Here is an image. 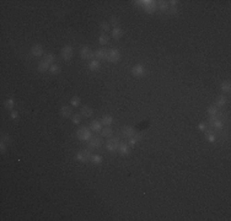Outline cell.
<instances>
[{
	"label": "cell",
	"instance_id": "5b68a950",
	"mask_svg": "<svg viewBox=\"0 0 231 221\" xmlns=\"http://www.w3.org/2000/svg\"><path fill=\"white\" fill-rule=\"evenodd\" d=\"M80 57L81 59H84V60H92L93 57H95V52L91 51L88 47H82L80 49Z\"/></svg>",
	"mask_w": 231,
	"mask_h": 221
},
{
	"label": "cell",
	"instance_id": "484cf974",
	"mask_svg": "<svg viewBox=\"0 0 231 221\" xmlns=\"http://www.w3.org/2000/svg\"><path fill=\"white\" fill-rule=\"evenodd\" d=\"M206 113H208L210 117H214V116L218 114V108L214 107V106H209L208 109H206Z\"/></svg>",
	"mask_w": 231,
	"mask_h": 221
},
{
	"label": "cell",
	"instance_id": "4dcf8cb0",
	"mask_svg": "<svg viewBox=\"0 0 231 221\" xmlns=\"http://www.w3.org/2000/svg\"><path fill=\"white\" fill-rule=\"evenodd\" d=\"M108 41H110V38H108V36L105 34V33L101 34V36L98 37V43H100V44H107Z\"/></svg>",
	"mask_w": 231,
	"mask_h": 221
},
{
	"label": "cell",
	"instance_id": "8fae6325",
	"mask_svg": "<svg viewBox=\"0 0 231 221\" xmlns=\"http://www.w3.org/2000/svg\"><path fill=\"white\" fill-rule=\"evenodd\" d=\"M107 52H108V51H107L106 48H100V49H97V51L95 52L96 59H97V60H103V59H106Z\"/></svg>",
	"mask_w": 231,
	"mask_h": 221
},
{
	"label": "cell",
	"instance_id": "e0dca14e",
	"mask_svg": "<svg viewBox=\"0 0 231 221\" xmlns=\"http://www.w3.org/2000/svg\"><path fill=\"white\" fill-rule=\"evenodd\" d=\"M101 144V140L100 138H96V136H91V139L88 140V145H90V147H92V149H95V147H98Z\"/></svg>",
	"mask_w": 231,
	"mask_h": 221
},
{
	"label": "cell",
	"instance_id": "74e56055",
	"mask_svg": "<svg viewBox=\"0 0 231 221\" xmlns=\"http://www.w3.org/2000/svg\"><path fill=\"white\" fill-rule=\"evenodd\" d=\"M111 23L113 25L114 27H117V23H118V18L117 17H114V16H112L111 17Z\"/></svg>",
	"mask_w": 231,
	"mask_h": 221
},
{
	"label": "cell",
	"instance_id": "277c9868",
	"mask_svg": "<svg viewBox=\"0 0 231 221\" xmlns=\"http://www.w3.org/2000/svg\"><path fill=\"white\" fill-rule=\"evenodd\" d=\"M60 55H62V58L64 59V60H66V62L70 60V59L73 58V55H74V48L71 46L63 47L62 51H60Z\"/></svg>",
	"mask_w": 231,
	"mask_h": 221
},
{
	"label": "cell",
	"instance_id": "44dd1931",
	"mask_svg": "<svg viewBox=\"0 0 231 221\" xmlns=\"http://www.w3.org/2000/svg\"><path fill=\"white\" fill-rule=\"evenodd\" d=\"M101 124H102L101 122L93 120V122H91V124H90V129L92 131H101Z\"/></svg>",
	"mask_w": 231,
	"mask_h": 221
},
{
	"label": "cell",
	"instance_id": "8d00e7d4",
	"mask_svg": "<svg viewBox=\"0 0 231 221\" xmlns=\"http://www.w3.org/2000/svg\"><path fill=\"white\" fill-rule=\"evenodd\" d=\"M5 150H6V146H5V141H1V142H0V152H1V154H4Z\"/></svg>",
	"mask_w": 231,
	"mask_h": 221
},
{
	"label": "cell",
	"instance_id": "30bf717a",
	"mask_svg": "<svg viewBox=\"0 0 231 221\" xmlns=\"http://www.w3.org/2000/svg\"><path fill=\"white\" fill-rule=\"evenodd\" d=\"M80 114H81L82 117H85V118H91V117L93 116V111H92L91 107H88V106H82V107H81V111H80Z\"/></svg>",
	"mask_w": 231,
	"mask_h": 221
},
{
	"label": "cell",
	"instance_id": "3957f363",
	"mask_svg": "<svg viewBox=\"0 0 231 221\" xmlns=\"http://www.w3.org/2000/svg\"><path fill=\"white\" fill-rule=\"evenodd\" d=\"M121 58V53L118 49H110V51L107 52V57H106V60L110 62V63H117L118 60H119Z\"/></svg>",
	"mask_w": 231,
	"mask_h": 221
},
{
	"label": "cell",
	"instance_id": "7402d4cb",
	"mask_svg": "<svg viewBox=\"0 0 231 221\" xmlns=\"http://www.w3.org/2000/svg\"><path fill=\"white\" fill-rule=\"evenodd\" d=\"M101 134L106 138H111L113 135V130L110 127H105V129H101Z\"/></svg>",
	"mask_w": 231,
	"mask_h": 221
},
{
	"label": "cell",
	"instance_id": "7a4b0ae2",
	"mask_svg": "<svg viewBox=\"0 0 231 221\" xmlns=\"http://www.w3.org/2000/svg\"><path fill=\"white\" fill-rule=\"evenodd\" d=\"M76 138L80 140H84V141H86V140L88 141L91 139V131L88 130L86 127H81L80 129L76 131Z\"/></svg>",
	"mask_w": 231,
	"mask_h": 221
},
{
	"label": "cell",
	"instance_id": "6da1fadb",
	"mask_svg": "<svg viewBox=\"0 0 231 221\" xmlns=\"http://www.w3.org/2000/svg\"><path fill=\"white\" fill-rule=\"evenodd\" d=\"M136 6H140L144 9V11L147 14H152L155 12V10L157 9V5L155 1H151V0H139V1L134 3Z\"/></svg>",
	"mask_w": 231,
	"mask_h": 221
},
{
	"label": "cell",
	"instance_id": "f35d334b",
	"mask_svg": "<svg viewBox=\"0 0 231 221\" xmlns=\"http://www.w3.org/2000/svg\"><path fill=\"white\" fill-rule=\"evenodd\" d=\"M10 117L14 118V119H16V118L19 117V113H17L16 111H12V112H11V114H10Z\"/></svg>",
	"mask_w": 231,
	"mask_h": 221
},
{
	"label": "cell",
	"instance_id": "d6a6232c",
	"mask_svg": "<svg viewBox=\"0 0 231 221\" xmlns=\"http://www.w3.org/2000/svg\"><path fill=\"white\" fill-rule=\"evenodd\" d=\"M71 120H73L74 124H79V123L81 122V114H74Z\"/></svg>",
	"mask_w": 231,
	"mask_h": 221
},
{
	"label": "cell",
	"instance_id": "d6986e66",
	"mask_svg": "<svg viewBox=\"0 0 231 221\" xmlns=\"http://www.w3.org/2000/svg\"><path fill=\"white\" fill-rule=\"evenodd\" d=\"M226 101H228V100H226V97L224 95L218 96V97H216V101H215L216 107H224L226 105Z\"/></svg>",
	"mask_w": 231,
	"mask_h": 221
},
{
	"label": "cell",
	"instance_id": "603a6c76",
	"mask_svg": "<svg viewBox=\"0 0 231 221\" xmlns=\"http://www.w3.org/2000/svg\"><path fill=\"white\" fill-rule=\"evenodd\" d=\"M90 161L92 162V164H95V165H101L102 164V156H100V155H92Z\"/></svg>",
	"mask_w": 231,
	"mask_h": 221
},
{
	"label": "cell",
	"instance_id": "5bb4252c",
	"mask_svg": "<svg viewBox=\"0 0 231 221\" xmlns=\"http://www.w3.org/2000/svg\"><path fill=\"white\" fill-rule=\"evenodd\" d=\"M100 60H96V59H92V60L88 62V69L91 71H97L100 69Z\"/></svg>",
	"mask_w": 231,
	"mask_h": 221
},
{
	"label": "cell",
	"instance_id": "ffe728a7",
	"mask_svg": "<svg viewBox=\"0 0 231 221\" xmlns=\"http://www.w3.org/2000/svg\"><path fill=\"white\" fill-rule=\"evenodd\" d=\"M101 120H102L101 123H102V124L105 125V127H110L112 123H113V117H112V116H103Z\"/></svg>",
	"mask_w": 231,
	"mask_h": 221
},
{
	"label": "cell",
	"instance_id": "1f68e13d",
	"mask_svg": "<svg viewBox=\"0 0 231 221\" xmlns=\"http://www.w3.org/2000/svg\"><path fill=\"white\" fill-rule=\"evenodd\" d=\"M54 60H56V55H54L53 53H49V54H47V55L44 57V62H47L48 64H52Z\"/></svg>",
	"mask_w": 231,
	"mask_h": 221
},
{
	"label": "cell",
	"instance_id": "8992f818",
	"mask_svg": "<svg viewBox=\"0 0 231 221\" xmlns=\"http://www.w3.org/2000/svg\"><path fill=\"white\" fill-rule=\"evenodd\" d=\"M91 156L92 155L90 154V151H88V150H81V151H79L76 154V160L79 162H87V161H90Z\"/></svg>",
	"mask_w": 231,
	"mask_h": 221
},
{
	"label": "cell",
	"instance_id": "ba28073f",
	"mask_svg": "<svg viewBox=\"0 0 231 221\" xmlns=\"http://www.w3.org/2000/svg\"><path fill=\"white\" fill-rule=\"evenodd\" d=\"M145 68L141 65V64H136V65H134L133 66V69H132V73H133V75H135V76H143V75H145Z\"/></svg>",
	"mask_w": 231,
	"mask_h": 221
},
{
	"label": "cell",
	"instance_id": "f1b7e54d",
	"mask_svg": "<svg viewBox=\"0 0 231 221\" xmlns=\"http://www.w3.org/2000/svg\"><path fill=\"white\" fill-rule=\"evenodd\" d=\"M100 28L102 32H108L110 31V23H108L107 21H101L100 22Z\"/></svg>",
	"mask_w": 231,
	"mask_h": 221
},
{
	"label": "cell",
	"instance_id": "4316f807",
	"mask_svg": "<svg viewBox=\"0 0 231 221\" xmlns=\"http://www.w3.org/2000/svg\"><path fill=\"white\" fill-rule=\"evenodd\" d=\"M48 71L51 73V74H53V75H56V74H58L59 71H60V66L57 65V64H52Z\"/></svg>",
	"mask_w": 231,
	"mask_h": 221
},
{
	"label": "cell",
	"instance_id": "9c48e42d",
	"mask_svg": "<svg viewBox=\"0 0 231 221\" xmlns=\"http://www.w3.org/2000/svg\"><path fill=\"white\" fill-rule=\"evenodd\" d=\"M31 54L33 57H41L43 54V47L41 44H33L31 48Z\"/></svg>",
	"mask_w": 231,
	"mask_h": 221
},
{
	"label": "cell",
	"instance_id": "7c38bea8",
	"mask_svg": "<svg viewBox=\"0 0 231 221\" xmlns=\"http://www.w3.org/2000/svg\"><path fill=\"white\" fill-rule=\"evenodd\" d=\"M123 134H124V136L125 138H133L135 135V130H134V128L133 127H129V125H127V127H124L123 128Z\"/></svg>",
	"mask_w": 231,
	"mask_h": 221
},
{
	"label": "cell",
	"instance_id": "d590c367",
	"mask_svg": "<svg viewBox=\"0 0 231 221\" xmlns=\"http://www.w3.org/2000/svg\"><path fill=\"white\" fill-rule=\"evenodd\" d=\"M136 142H138V140L135 139L134 136H133V138H130V140H129V142H128V145H129V146H134Z\"/></svg>",
	"mask_w": 231,
	"mask_h": 221
},
{
	"label": "cell",
	"instance_id": "cb8c5ba5",
	"mask_svg": "<svg viewBox=\"0 0 231 221\" xmlns=\"http://www.w3.org/2000/svg\"><path fill=\"white\" fill-rule=\"evenodd\" d=\"M221 90H223L224 92H230V90H231V85H230V81H223V83H221Z\"/></svg>",
	"mask_w": 231,
	"mask_h": 221
},
{
	"label": "cell",
	"instance_id": "60d3db41",
	"mask_svg": "<svg viewBox=\"0 0 231 221\" xmlns=\"http://www.w3.org/2000/svg\"><path fill=\"white\" fill-rule=\"evenodd\" d=\"M9 139H10L9 135H3L1 136V141H9Z\"/></svg>",
	"mask_w": 231,
	"mask_h": 221
},
{
	"label": "cell",
	"instance_id": "83f0119b",
	"mask_svg": "<svg viewBox=\"0 0 231 221\" xmlns=\"http://www.w3.org/2000/svg\"><path fill=\"white\" fill-rule=\"evenodd\" d=\"M169 8H170V4L167 1H159V9L161 11H169Z\"/></svg>",
	"mask_w": 231,
	"mask_h": 221
},
{
	"label": "cell",
	"instance_id": "d4e9b609",
	"mask_svg": "<svg viewBox=\"0 0 231 221\" xmlns=\"http://www.w3.org/2000/svg\"><path fill=\"white\" fill-rule=\"evenodd\" d=\"M14 106H15V102H14L12 98H8V100L5 101V108H6L8 111H11L14 108Z\"/></svg>",
	"mask_w": 231,
	"mask_h": 221
},
{
	"label": "cell",
	"instance_id": "9a60e30c",
	"mask_svg": "<svg viewBox=\"0 0 231 221\" xmlns=\"http://www.w3.org/2000/svg\"><path fill=\"white\" fill-rule=\"evenodd\" d=\"M59 113H60V116L64 117V118H69L71 116V108L69 106H63L60 108V111H59Z\"/></svg>",
	"mask_w": 231,
	"mask_h": 221
},
{
	"label": "cell",
	"instance_id": "f546056e",
	"mask_svg": "<svg viewBox=\"0 0 231 221\" xmlns=\"http://www.w3.org/2000/svg\"><path fill=\"white\" fill-rule=\"evenodd\" d=\"M70 105L74 106V107L80 106V97H79V96H73L71 100H70Z\"/></svg>",
	"mask_w": 231,
	"mask_h": 221
},
{
	"label": "cell",
	"instance_id": "ac0fdd59",
	"mask_svg": "<svg viewBox=\"0 0 231 221\" xmlns=\"http://www.w3.org/2000/svg\"><path fill=\"white\" fill-rule=\"evenodd\" d=\"M49 64L47 63V62H39L38 63V65H37V69H38V71H41V73H43V71H47V70H49Z\"/></svg>",
	"mask_w": 231,
	"mask_h": 221
},
{
	"label": "cell",
	"instance_id": "ab89813d",
	"mask_svg": "<svg viewBox=\"0 0 231 221\" xmlns=\"http://www.w3.org/2000/svg\"><path fill=\"white\" fill-rule=\"evenodd\" d=\"M198 128H199L200 130H203V131H204V130L206 129V124H205V123H200V124L198 125Z\"/></svg>",
	"mask_w": 231,
	"mask_h": 221
},
{
	"label": "cell",
	"instance_id": "b9f144b4",
	"mask_svg": "<svg viewBox=\"0 0 231 221\" xmlns=\"http://www.w3.org/2000/svg\"><path fill=\"white\" fill-rule=\"evenodd\" d=\"M141 138H143V134H141V133H138V134H135V139H136V140H140Z\"/></svg>",
	"mask_w": 231,
	"mask_h": 221
},
{
	"label": "cell",
	"instance_id": "52a82bcc",
	"mask_svg": "<svg viewBox=\"0 0 231 221\" xmlns=\"http://www.w3.org/2000/svg\"><path fill=\"white\" fill-rule=\"evenodd\" d=\"M118 147H119V140L118 139H111L108 140L107 142V150L111 151V152H114L118 150Z\"/></svg>",
	"mask_w": 231,
	"mask_h": 221
},
{
	"label": "cell",
	"instance_id": "e575fe53",
	"mask_svg": "<svg viewBox=\"0 0 231 221\" xmlns=\"http://www.w3.org/2000/svg\"><path fill=\"white\" fill-rule=\"evenodd\" d=\"M206 138H208V141L209 142H214L216 140V138H215L214 134H208V135H206Z\"/></svg>",
	"mask_w": 231,
	"mask_h": 221
},
{
	"label": "cell",
	"instance_id": "2e32d148",
	"mask_svg": "<svg viewBox=\"0 0 231 221\" xmlns=\"http://www.w3.org/2000/svg\"><path fill=\"white\" fill-rule=\"evenodd\" d=\"M123 34H124V31H123L122 28H119V27H114L113 28V31H112V37L114 38V39H119Z\"/></svg>",
	"mask_w": 231,
	"mask_h": 221
},
{
	"label": "cell",
	"instance_id": "4fadbf2b",
	"mask_svg": "<svg viewBox=\"0 0 231 221\" xmlns=\"http://www.w3.org/2000/svg\"><path fill=\"white\" fill-rule=\"evenodd\" d=\"M118 151H119V154L121 155H129V152H130V150H129V145H127V144H124V142H121L119 144V147H118Z\"/></svg>",
	"mask_w": 231,
	"mask_h": 221
},
{
	"label": "cell",
	"instance_id": "836d02e7",
	"mask_svg": "<svg viewBox=\"0 0 231 221\" xmlns=\"http://www.w3.org/2000/svg\"><path fill=\"white\" fill-rule=\"evenodd\" d=\"M211 124H213L215 128H219V129H220V128H223V122H221L220 119H216V120H214L213 123H211Z\"/></svg>",
	"mask_w": 231,
	"mask_h": 221
}]
</instances>
